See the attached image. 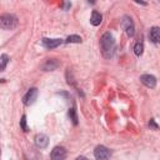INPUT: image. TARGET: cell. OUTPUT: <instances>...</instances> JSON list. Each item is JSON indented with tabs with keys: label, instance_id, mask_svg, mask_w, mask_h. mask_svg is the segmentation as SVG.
I'll return each instance as SVG.
<instances>
[{
	"label": "cell",
	"instance_id": "obj_10",
	"mask_svg": "<svg viewBox=\"0 0 160 160\" xmlns=\"http://www.w3.org/2000/svg\"><path fill=\"white\" fill-rule=\"evenodd\" d=\"M49 144V138L45 135V134H38L35 136V145L40 149H44L46 148Z\"/></svg>",
	"mask_w": 160,
	"mask_h": 160
},
{
	"label": "cell",
	"instance_id": "obj_5",
	"mask_svg": "<svg viewBox=\"0 0 160 160\" xmlns=\"http://www.w3.org/2000/svg\"><path fill=\"white\" fill-rule=\"evenodd\" d=\"M51 160H65L66 158V150L62 146H55L50 152Z\"/></svg>",
	"mask_w": 160,
	"mask_h": 160
},
{
	"label": "cell",
	"instance_id": "obj_13",
	"mask_svg": "<svg viewBox=\"0 0 160 160\" xmlns=\"http://www.w3.org/2000/svg\"><path fill=\"white\" fill-rule=\"evenodd\" d=\"M142 51H144V44H142V41H138L134 45V52L136 56H140L142 54Z\"/></svg>",
	"mask_w": 160,
	"mask_h": 160
},
{
	"label": "cell",
	"instance_id": "obj_12",
	"mask_svg": "<svg viewBox=\"0 0 160 160\" xmlns=\"http://www.w3.org/2000/svg\"><path fill=\"white\" fill-rule=\"evenodd\" d=\"M101 21H102V15L100 14V12H98V11H92L91 12V18H90V24L91 25H94V26H98V25H100L101 24Z\"/></svg>",
	"mask_w": 160,
	"mask_h": 160
},
{
	"label": "cell",
	"instance_id": "obj_3",
	"mask_svg": "<svg viewBox=\"0 0 160 160\" xmlns=\"http://www.w3.org/2000/svg\"><path fill=\"white\" fill-rule=\"evenodd\" d=\"M110 150L104 145H98L94 150V156L96 160H109L110 159Z\"/></svg>",
	"mask_w": 160,
	"mask_h": 160
},
{
	"label": "cell",
	"instance_id": "obj_17",
	"mask_svg": "<svg viewBox=\"0 0 160 160\" xmlns=\"http://www.w3.org/2000/svg\"><path fill=\"white\" fill-rule=\"evenodd\" d=\"M20 128H21V130L25 131V132L29 130V128H28V125H26V116H25V115L21 116V120H20Z\"/></svg>",
	"mask_w": 160,
	"mask_h": 160
},
{
	"label": "cell",
	"instance_id": "obj_2",
	"mask_svg": "<svg viewBox=\"0 0 160 160\" xmlns=\"http://www.w3.org/2000/svg\"><path fill=\"white\" fill-rule=\"evenodd\" d=\"M18 26V19L16 16L11 14H4L0 16V28L4 30H12Z\"/></svg>",
	"mask_w": 160,
	"mask_h": 160
},
{
	"label": "cell",
	"instance_id": "obj_4",
	"mask_svg": "<svg viewBox=\"0 0 160 160\" xmlns=\"http://www.w3.org/2000/svg\"><path fill=\"white\" fill-rule=\"evenodd\" d=\"M121 26L125 30L128 36H132L135 32V26H134V21L130 16H122L121 19Z\"/></svg>",
	"mask_w": 160,
	"mask_h": 160
},
{
	"label": "cell",
	"instance_id": "obj_18",
	"mask_svg": "<svg viewBox=\"0 0 160 160\" xmlns=\"http://www.w3.org/2000/svg\"><path fill=\"white\" fill-rule=\"evenodd\" d=\"M149 126H150V128H152L154 130H158V124L155 122V120H154V119H150V121H149Z\"/></svg>",
	"mask_w": 160,
	"mask_h": 160
},
{
	"label": "cell",
	"instance_id": "obj_14",
	"mask_svg": "<svg viewBox=\"0 0 160 160\" xmlns=\"http://www.w3.org/2000/svg\"><path fill=\"white\" fill-rule=\"evenodd\" d=\"M9 60H10V58H9L6 54H2V55L0 56V71L5 70V68H6L8 62H9Z\"/></svg>",
	"mask_w": 160,
	"mask_h": 160
},
{
	"label": "cell",
	"instance_id": "obj_1",
	"mask_svg": "<svg viewBox=\"0 0 160 160\" xmlns=\"http://www.w3.org/2000/svg\"><path fill=\"white\" fill-rule=\"evenodd\" d=\"M100 49L102 55L109 59L114 54V49H115V39L110 32H105L101 39H100Z\"/></svg>",
	"mask_w": 160,
	"mask_h": 160
},
{
	"label": "cell",
	"instance_id": "obj_7",
	"mask_svg": "<svg viewBox=\"0 0 160 160\" xmlns=\"http://www.w3.org/2000/svg\"><path fill=\"white\" fill-rule=\"evenodd\" d=\"M60 65H61V62L58 59H48L41 65V69L44 71H52V70H56L58 68H60Z\"/></svg>",
	"mask_w": 160,
	"mask_h": 160
},
{
	"label": "cell",
	"instance_id": "obj_19",
	"mask_svg": "<svg viewBox=\"0 0 160 160\" xmlns=\"http://www.w3.org/2000/svg\"><path fill=\"white\" fill-rule=\"evenodd\" d=\"M76 160H88V159H86V158H84V156H79Z\"/></svg>",
	"mask_w": 160,
	"mask_h": 160
},
{
	"label": "cell",
	"instance_id": "obj_8",
	"mask_svg": "<svg viewBox=\"0 0 160 160\" xmlns=\"http://www.w3.org/2000/svg\"><path fill=\"white\" fill-rule=\"evenodd\" d=\"M140 81L146 86V88H150V89H154L156 86V78L154 75H150V74H144L140 76Z\"/></svg>",
	"mask_w": 160,
	"mask_h": 160
},
{
	"label": "cell",
	"instance_id": "obj_16",
	"mask_svg": "<svg viewBox=\"0 0 160 160\" xmlns=\"http://www.w3.org/2000/svg\"><path fill=\"white\" fill-rule=\"evenodd\" d=\"M69 116H70V119L72 120V122H74V125H76L78 124V116H76V111H75V106H72L70 110H69Z\"/></svg>",
	"mask_w": 160,
	"mask_h": 160
},
{
	"label": "cell",
	"instance_id": "obj_15",
	"mask_svg": "<svg viewBox=\"0 0 160 160\" xmlns=\"http://www.w3.org/2000/svg\"><path fill=\"white\" fill-rule=\"evenodd\" d=\"M65 42H66V44H71V42H76V44H79V42H81V38H80L79 35H70V36L66 38Z\"/></svg>",
	"mask_w": 160,
	"mask_h": 160
},
{
	"label": "cell",
	"instance_id": "obj_11",
	"mask_svg": "<svg viewBox=\"0 0 160 160\" xmlns=\"http://www.w3.org/2000/svg\"><path fill=\"white\" fill-rule=\"evenodd\" d=\"M149 39L154 42V44H158L159 40H160V29L158 26H152L149 31Z\"/></svg>",
	"mask_w": 160,
	"mask_h": 160
},
{
	"label": "cell",
	"instance_id": "obj_6",
	"mask_svg": "<svg viewBox=\"0 0 160 160\" xmlns=\"http://www.w3.org/2000/svg\"><path fill=\"white\" fill-rule=\"evenodd\" d=\"M36 98H38V89H36V88H31V89H29L28 92L24 95L22 102H24L25 105H31V104L36 100Z\"/></svg>",
	"mask_w": 160,
	"mask_h": 160
},
{
	"label": "cell",
	"instance_id": "obj_9",
	"mask_svg": "<svg viewBox=\"0 0 160 160\" xmlns=\"http://www.w3.org/2000/svg\"><path fill=\"white\" fill-rule=\"evenodd\" d=\"M41 42H42V45H44L46 49L51 50V49H55V48H58L59 45H61L64 41H62V39H49V38H44V39L41 40Z\"/></svg>",
	"mask_w": 160,
	"mask_h": 160
}]
</instances>
